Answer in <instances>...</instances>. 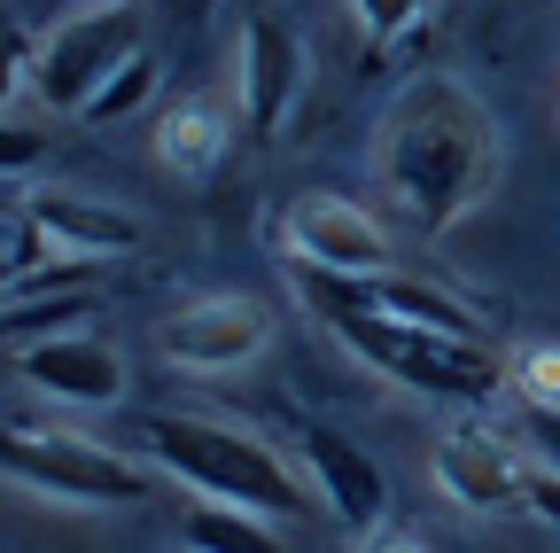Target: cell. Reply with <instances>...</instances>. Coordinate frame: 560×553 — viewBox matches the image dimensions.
Wrapping results in <instances>:
<instances>
[{
  "label": "cell",
  "instance_id": "6da1fadb",
  "mask_svg": "<svg viewBox=\"0 0 560 553\" xmlns=\"http://www.w3.org/2000/svg\"><path fill=\"white\" fill-rule=\"evenodd\" d=\"M374 172L420 234H452L499 187V117L459 79H412L382 117Z\"/></svg>",
  "mask_w": 560,
  "mask_h": 553
},
{
  "label": "cell",
  "instance_id": "7a4b0ae2",
  "mask_svg": "<svg viewBox=\"0 0 560 553\" xmlns=\"http://www.w3.org/2000/svg\"><path fill=\"white\" fill-rule=\"evenodd\" d=\"M140 445L156 452V468H172L179 483H195L202 499H226V507H249V515H296L304 507V483L289 475L265 437L234 429V422H202V413H149Z\"/></svg>",
  "mask_w": 560,
  "mask_h": 553
},
{
  "label": "cell",
  "instance_id": "3957f363",
  "mask_svg": "<svg viewBox=\"0 0 560 553\" xmlns=\"http://www.w3.org/2000/svg\"><path fill=\"white\" fill-rule=\"evenodd\" d=\"M327 327L342 335V352H359L366 367H382L389 382L420 390V398H452V405H490L506 390V367L482 343L412 327V320H382V312H327Z\"/></svg>",
  "mask_w": 560,
  "mask_h": 553
},
{
  "label": "cell",
  "instance_id": "277c9868",
  "mask_svg": "<svg viewBox=\"0 0 560 553\" xmlns=\"http://www.w3.org/2000/svg\"><path fill=\"white\" fill-rule=\"evenodd\" d=\"M0 475L32 483L47 499H70V507H132L149 492V475L125 452L70 437V429H24V422H0Z\"/></svg>",
  "mask_w": 560,
  "mask_h": 553
},
{
  "label": "cell",
  "instance_id": "5b68a950",
  "mask_svg": "<svg viewBox=\"0 0 560 553\" xmlns=\"http://www.w3.org/2000/svg\"><path fill=\"white\" fill-rule=\"evenodd\" d=\"M132 55H149V24H140V9H132V0H94L86 16H70V24L47 32L32 87H39L47 110L86 117V102L125 71Z\"/></svg>",
  "mask_w": 560,
  "mask_h": 553
},
{
  "label": "cell",
  "instance_id": "8992f818",
  "mask_svg": "<svg viewBox=\"0 0 560 553\" xmlns=\"http://www.w3.org/2000/svg\"><path fill=\"white\" fill-rule=\"evenodd\" d=\"M272 343V312L257 297H195L164 320V359L195 375H226Z\"/></svg>",
  "mask_w": 560,
  "mask_h": 553
},
{
  "label": "cell",
  "instance_id": "52a82bcc",
  "mask_svg": "<svg viewBox=\"0 0 560 553\" xmlns=\"http://www.w3.org/2000/svg\"><path fill=\"white\" fill-rule=\"evenodd\" d=\"M304 71H312V55L280 16L242 24V125H249V141H272L289 125V110L304 94Z\"/></svg>",
  "mask_w": 560,
  "mask_h": 553
},
{
  "label": "cell",
  "instance_id": "ba28073f",
  "mask_svg": "<svg viewBox=\"0 0 560 553\" xmlns=\"http://www.w3.org/2000/svg\"><path fill=\"white\" fill-rule=\"evenodd\" d=\"M289 250L312 273H389V227L342 195H304L289 211Z\"/></svg>",
  "mask_w": 560,
  "mask_h": 553
},
{
  "label": "cell",
  "instance_id": "9c48e42d",
  "mask_svg": "<svg viewBox=\"0 0 560 553\" xmlns=\"http://www.w3.org/2000/svg\"><path fill=\"white\" fill-rule=\"evenodd\" d=\"M16 375L62 405H117L125 398V352L102 335H32V343H16Z\"/></svg>",
  "mask_w": 560,
  "mask_h": 553
},
{
  "label": "cell",
  "instance_id": "30bf717a",
  "mask_svg": "<svg viewBox=\"0 0 560 553\" xmlns=\"http://www.w3.org/2000/svg\"><path fill=\"white\" fill-rule=\"evenodd\" d=\"M24 227H32L55 257H79V265L117 257V250L140 242V219H132V211H117V203H102V195H79V187H39V195H24Z\"/></svg>",
  "mask_w": 560,
  "mask_h": 553
},
{
  "label": "cell",
  "instance_id": "8fae6325",
  "mask_svg": "<svg viewBox=\"0 0 560 553\" xmlns=\"http://www.w3.org/2000/svg\"><path fill=\"white\" fill-rule=\"evenodd\" d=\"M296 452H304V468L319 475L327 507H335L350 530H382V515H389V475H382V460H374L366 445H350V437L327 429V422H304V429H296Z\"/></svg>",
  "mask_w": 560,
  "mask_h": 553
},
{
  "label": "cell",
  "instance_id": "7c38bea8",
  "mask_svg": "<svg viewBox=\"0 0 560 553\" xmlns=\"http://www.w3.org/2000/svg\"><path fill=\"white\" fill-rule=\"evenodd\" d=\"M522 460L506 452L499 429H482V422H459L444 445H436V483H444V499H459L467 515H499L522 499Z\"/></svg>",
  "mask_w": 560,
  "mask_h": 553
},
{
  "label": "cell",
  "instance_id": "4fadbf2b",
  "mask_svg": "<svg viewBox=\"0 0 560 553\" xmlns=\"http://www.w3.org/2000/svg\"><path fill=\"white\" fill-rule=\"evenodd\" d=\"M156 157H164V172H179V180L219 172V157H226V102H179V110L156 125Z\"/></svg>",
  "mask_w": 560,
  "mask_h": 553
},
{
  "label": "cell",
  "instance_id": "5bb4252c",
  "mask_svg": "<svg viewBox=\"0 0 560 553\" xmlns=\"http://www.w3.org/2000/svg\"><path fill=\"white\" fill-rule=\"evenodd\" d=\"M179 530H187L195 553H289V538L272 530V515H249V507H226V499L187 507Z\"/></svg>",
  "mask_w": 560,
  "mask_h": 553
},
{
  "label": "cell",
  "instance_id": "9a60e30c",
  "mask_svg": "<svg viewBox=\"0 0 560 553\" xmlns=\"http://www.w3.org/2000/svg\"><path fill=\"white\" fill-rule=\"evenodd\" d=\"M149 94H156V55H132L125 71H117V79H109V87L86 102V125H117V117H132Z\"/></svg>",
  "mask_w": 560,
  "mask_h": 553
},
{
  "label": "cell",
  "instance_id": "2e32d148",
  "mask_svg": "<svg viewBox=\"0 0 560 553\" xmlns=\"http://www.w3.org/2000/svg\"><path fill=\"white\" fill-rule=\"evenodd\" d=\"M506 382H514L529 405H560V352H552V343H522L514 367H506Z\"/></svg>",
  "mask_w": 560,
  "mask_h": 553
},
{
  "label": "cell",
  "instance_id": "e0dca14e",
  "mask_svg": "<svg viewBox=\"0 0 560 553\" xmlns=\"http://www.w3.org/2000/svg\"><path fill=\"white\" fill-rule=\"evenodd\" d=\"M39 71V47H32V32L9 16V9H0V102H9L24 79Z\"/></svg>",
  "mask_w": 560,
  "mask_h": 553
},
{
  "label": "cell",
  "instance_id": "ac0fdd59",
  "mask_svg": "<svg viewBox=\"0 0 560 553\" xmlns=\"http://www.w3.org/2000/svg\"><path fill=\"white\" fill-rule=\"evenodd\" d=\"M94 297H55V304H32V312H9L0 320V335L9 343H32V327H62V320H86Z\"/></svg>",
  "mask_w": 560,
  "mask_h": 553
},
{
  "label": "cell",
  "instance_id": "d6986e66",
  "mask_svg": "<svg viewBox=\"0 0 560 553\" xmlns=\"http://www.w3.org/2000/svg\"><path fill=\"white\" fill-rule=\"evenodd\" d=\"M350 9H359L366 39H397V32L420 24V9H429V0H350Z\"/></svg>",
  "mask_w": 560,
  "mask_h": 553
},
{
  "label": "cell",
  "instance_id": "ffe728a7",
  "mask_svg": "<svg viewBox=\"0 0 560 553\" xmlns=\"http://www.w3.org/2000/svg\"><path fill=\"white\" fill-rule=\"evenodd\" d=\"M39 157H47V141H39V133H32V125H9V117H0V180L32 172Z\"/></svg>",
  "mask_w": 560,
  "mask_h": 553
},
{
  "label": "cell",
  "instance_id": "44dd1931",
  "mask_svg": "<svg viewBox=\"0 0 560 553\" xmlns=\"http://www.w3.org/2000/svg\"><path fill=\"white\" fill-rule=\"evenodd\" d=\"M522 437H529L537 468H552V475H560V405H529V413H522Z\"/></svg>",
  "mask_w": 560,
  "mask_h": 553
},
{
  "label": "cell",
  "instance_id": "7402d4cb",
  "mask_svg": "<svg viewBox=\"0 0 560 553\" xmlns=\"http://www.w3.org/2000/svg\"><path fill=\"white\" fill-rule=\"evenodd\" d=\"M522 507L560 530V475H552V468H529V475H522Z\"/></svg>",
  "mask_w": 560,
  "mask_h": 553
},
{
  "label": "cell",
  "instance_id": "603a6c76",
  "mask_svg": "<svg viewBox=\"0 0 560 553\" xmlns=\"http://www.w3.org/2000/svg\"><path fill=\"white\" fill-rule=\"evenodd\" d=\"M359 553H429V545H420V538H405V530H389V522H382V530H366V545H359Z\"/></svg>",
  "mask_w": 560,
  "mask_h": 553
},
{
  "label": "cell",
  "instance_id": "cb8c5ba5",
  "mask_svg": "<svg viewBox=\"0 0 560 553\" xmlns=\"http://www.w3.org/2000/svg\"><path fill=\"white\" fill-rule=\"evenodd\" d=\"M16 273H24V265H16V250H9V234H0V289H9V281H16Z\"/></svg>",
  "mask_w": 560,
  "mask_h": 553
}]
</instances>
